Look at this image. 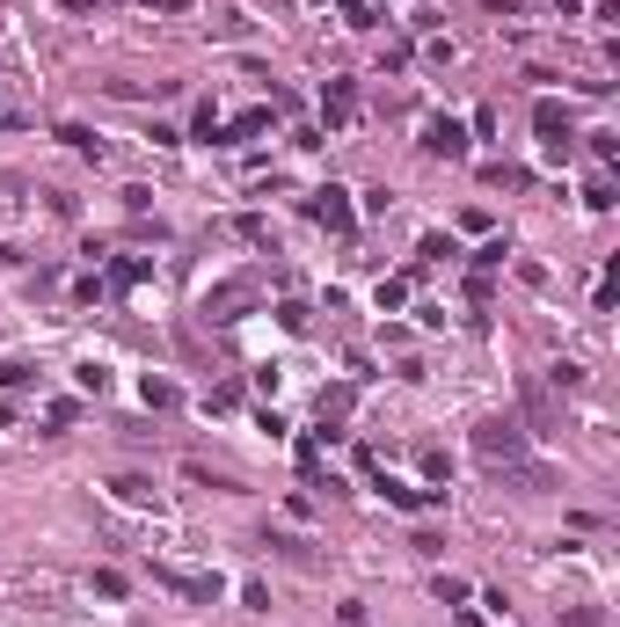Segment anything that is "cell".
I'll use <instances>...</instances> for the list:
<instances>
[{
  "instance_id": "obj_3",
  "label": "cell",
  "mask_w": 620,
  "mask_h": 627,
  "mask_svg": "<svg viewBox=\"0 0 620 627\" xmlns=\"http://www.w3.org/2000/svg\"><path fill=\"white\" fill-rule=\"evenodd\" d=\"M315 212H322L336 234H351V204H344V190H322V204H315Z\"/></svg>"
},
{
  "instance_id": "obj_7",
  "label": "cell",
  "mask_w": 620,
  "mask_h": 627,
  "mask_svg": "<svg viewBox=\"0 0 620 627\" xmlns=\"http://www.w3.org/2000/svg\"><path fill=\"white\" fill-rule=\"evenodd\" d=\"M344 15H351V23L365 30V23H373V0H344Z\"/></svg>"
},
{
  "instance_id": "obj_6",
  "label": "cell",
  "mask_w": 620,
  "mask_h": 627,
  "mask_svg": "<svg viewBox=\"0 0 620 627\" xmlns=\"http://www.w3.org/2000/svg\"><path fill=\"white\" fill-rule=\"evenodd\" d=\"M351 103H358V95H351V88H344V81H336V88H329V117H336V124H344V117H351Z\"/></svg>"
},
{
  "instance_id": "obj_5",
  "label": "cell",
  "mask_w": 620,
  "mask_h": 627,
  "mask_svg": "<svg viewBox=\"0 0 620 627\" xmlns=\"http://www.w3.org/2000/svg\"><path fill=\"white\" fill-rule=\"evenodd\" d=\"M263 124H270V110H248L241 124H226V146H241V139H248V132H263Z\"/></svg>"
},
{
  "instance_id": "obj_4",
  "label": "cell",
  "mask_w": 620,
  "mask_h": 627,
  "mask_svg": "<svg viewBox=\"0 0 620 627\" xmlns=\"http://www.w3.org/2000/svg\"><path fill=\"white\" fill-rule=\"evenodd\" d=\"M533 124H540V132H547V146H562V139H569V117H562V110H555V103H540V117H533Z\"/></svg>"
},
{
  "instance_id": "obj_1",
  "label": "cell",
  "mask_w": 620,
  "mask_h": 627,
  "mask_svg": "<svg viewBox=\"0 0 620 627\" xmlns=\"http://www.w3.org/2000/svg\"><path fill=\"white\" fill-rule=\"evenodd\" d=\"M424 154H445V161H460V154H467V139H460V124H453V117H438V124L424 132Z\"/></svg>"
},
{
  "instance_id": "obj_2",
  "label": "cell",
  "mask_w": 620,
  "mask_h": 627,
  "mask_svg": "<svg viewBox=\"0 0 620 627\" xmlns=\"http://www.w3.org/2000/svg\"><path fill=\"white\" fill-rule=\"evenodd\" d=\"M482 453H489V460H525V438H518L511 423H489V431H482Z\"/></svg>"
}]
</instances>
